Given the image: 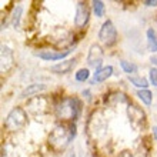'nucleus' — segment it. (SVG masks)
<instances>
[{"mask_svg":"<svg viewBox=\"0 0 157 157\" xmlns=\"http://www.w3.org/2000/svg\"><path fill=\"white\" fill-rule=\"evenodd\" d=\"M127 117H128V121H130V124H132L133 128L140 130L141 127H144L146 114L140 107H137V106H134V104L128 106L127 107Z\"/></svg>","mask_w":157,"mask_h":157,"instance_id":"423d86ee","label":"nucleus"},{"mask_svg":"<svg viewBox=\"0 0 157 157\" xmlns=\"http://www.w3.org/2000/svg\"><path fill=\"white\" fill-rule=\"evenodd\" d=\"M146 39H147V49L151 53L157 52V32L153 27H149L146 30Z\"/></svg>","mask_w":157,"mask_h":157,"instance_id":"4468645a","label":"nucleus"},{"mask_svg":"<svg viewBox=\"0 0 157 157\" xmlns=\"http://www.w3.org/2000/svg\"><path fill=\"white\" fill-rule=\"evenodd\" d=\"M134 157H146V153H143V151H140V153L137 154V156H134Z\"/></svg>","mask_w":157,"mask_h":157,"instance_id":"bb28decb","label":"nucleus"},{"mask_svg":"<svg viewBox=\"0 0 157 157\" xmlns=\"http://www.w3.org/2000/svg\"><path fill=\"white\" fill-rule=\"evenodd\" d=\"M76 136V126L71 124H57L49 134V144L54 150H63L70 144Z\"/></svg>","mask_w":157,"mask_h":157,"instance_id":"f257e3e1","label":"nucleus"},{"mask_svg":"<svg viewBox=\"0 0 157 157\" xmlns=\"http://www.w3.org/2000/svg\"><path fill=\"white\" fill-rule=\"evenodd\" d=\"M26 124H27V113L21 107L12 109L4 120V127L7 128V132H19L26 127Z\"/></svg>","mask_w":157,"mask_h":157,"instance_id":"7ed1b4c3","label":"nucleus"},{"mask_svg":"<svg viewBox=\"0 0 157 157\" xmlns=\"http://www.w3.org/2000/svg\"><path fill=\"white\" fill-rule=\"evenodd\" d=\"M120 67H121V70H123L124 73H127L128 76L137 71L136 64H134L133 62H127V60H120Z\"/></svg>","mask_w":157,"mask_h":157,"instance_id":"a211bd4d","label":"nucleus"},{"mask_svg":"<svg viewBox=\"0 0 157 157\" xmlns=\"http://www.w3.org/2000/svg\"><path fill=\"white\" fill-rule=\"evenodd\" d=\"M103 57H104V52L103 49L100 47V44H91L90 49H89V53H87V64L90 67H93L94 70H99L101 67V63H103Z\"/></svg>","mask_w":157,"mask_h":157,"instance_id":"0eeeda50","label":"nucleus"},{"mask_svg":"<svg viewBox=\"0 0 157 157\" xmlns=\"http://www.w3.org/2000/svg\"><path fill=\"white\" fill-rule=\"evenodd\" d=\"M77 63V59L73 57V59H67V60H63V62L54 64V66L50 67V71L54 73V75H67L73 70V67L76 66Z\"/></svg>","mask_w":157,"mask_h":157,"instance_id":"9d476101","label":"nucleus"},{"mask_svg":"<svg viewBox=\"0 0 157 157\" xmlns=\"http://www.w3.org/2000/svg\"><path fill=\"white\" fill-rule=\"evenodd\" d=\"M143 3H144V6H147V7H154V6H157V0H144Z\"/></svg>","mask_w":157,"mask_h":157,"instance_id":"4be33fe9","label":"nucleus"},{"mask_svg":"<svg viewBox=\"0 0 157 157\" xmlns=\"http://www.w3.org/2000/svg\"><path fill=\"white\" fill-rule=\"evenodd\" d=\"M82 94L86 97L87 100H91V93H90V90H83L82 91Z\"/></svg>","mask_w":157,"mask_h":157,"instance_id":"b1692460","label":"nucleus"},{"mask_svg":"<svg viewBox=\"0 0 157 157\" xmlns=\"http://www.w3.org/2000/svg\"><path fill=\"white\" fill-rule=\"evenodd\" d=\"M150 63L157 69V56H151V57H150Z\"/></svg>","mask_w":157,"mask_h":157,"instance_id":"393cba45","label":"nucleus"},{"mask_svg":"<svg viewBox=\"0 0 157 157\" xmlns=\"http://www.w3.org/2000/svg\"><path fill=\"white\" fill-rule=\"evenodd\" d=\"M99 40L107 47H112L117 43V30L112 20H106L99 30Z\"/></svg>","mask_w":157,"mask_h":157,"instance_id":"20e7f679","label":"nucleus"},{"mask_svg":"<svg viewBox=\"0 0 157 157\" xmlns=\"http://www.w3.org/2000/svg\"><path fill=\"white\" fill-rule=\"evenodd\" d=\"M75 77L77 82L84 83L86 80H89V77H90V71H89V69H84V67H83V69H78L77 73L75 75Z\"/></svg>","mask_w":157,"mask_h":157,"instance_id":"aec40b11","label":"nucleus"},{"mask_svg":"<svg viewBox=\"0 0 157 157\" xmlns=\"http://www.w3.org/2000/svg\"><path fill=\"white\" fill-rule=\"evenodd\" d=\"M47 90V86L43 84V83H33V84H29L25 90L20 93L21 99H26V97H32V96H39L40 93Z\"/></svg>","mask_w":157,"mask_h":157,"instance_id":"f8f14e48","label":"nucleus"},{"mask_svg":"<svg viewBox=\"0 0 157 157\" xmlns=\"http://www.w3.org/2000/svg\"><path fill=\"white\" fill-rule=\"evenodd\" d=\"M70 53H71L70 49H64V50L44 49V50L34 52V56H37L39 59L46 60V62H57V60H63V59H66Z\"/></svg>","mask_w":157,"mask_h":157,"instance_id":"39448f33","label":"nucleus"},{"mask_svg":"<svg viewBox=\"0 0 157 157\" xmlns=\"http://www.w3.org/2000/svg\"><path fill=\"white\" fill-rule=\"evenodd\" d=\"M90 20V9L84 2H78L76 4V14H75V26L78 29H83Z\"/></svg>","mask_w":157,"mask_h":157,"instance_id":"6e6552de","label":"nucleus"},{"mask_svg":"<svg viewBox=\"0 0 157 157\" xmlns=\"http://www.w3.org/2000/svg\"><path fill=\"white\" fill-rule=\"evenodd\" d=\"M13 62H14V57H13V52L9 49L7 46L2 44V67L0 70L2 73H6L12 69Z\"/></svg>","mask_w":157,"mask_h":157,"instance_id":"9b49d317","label":"nucleus"},{"mask_svg":"<svg viewBox=\"0 0 157 157\" xmlns=\"http://www.w3.org/2000/svg\"><path fill=\"white\" fill-rule=\"evenodd\" d=\"M149 82H150V84H153L154 87H157V69L156 67L150 69V71H149Z\"/></svg>","mask_w":157,"mask_h":157,"instance_id":"412c9836","label":"nucleus"},{"mask_svg":"<svg viewBox=\"0 0 157 157\" xmlns=\"http://www.w3.org/2000/svg\"><path fill=\"white\" fill-rule=\"evenodd\" d=\"M130 83L133 86H136L139 90H143V89H147L150 86V82L146 77H140V76H130L128 77Z\"/></svg>","mask_w":157,"mask_h":157,"instance_id":"2eb2a0df","label":"nucleus"},{"mask_svg":"<svg viewBox=\"0 0 157 157\" xmlns=\"http://www.w3.org/2000/svg\"><path fill=\"white\" fill-rule=\"evenodd\" d=\"M137 97L146 104V106H150L151 101H153V94L149 89H143V90H137Z\"/></svg>","mask_w":157,"mask_h":157,"instance_id":"dca6fc26","label":"nucleus"},{"mask_svg":"<svg viewBox=\"0 0 157 157\" xmlns=\"http://www.w3.org/2000/svg\"><path fill=\"white\" fill-rule=\"evenodd\" d=\"M91 7H93V12L97 17H103L104 12H106V6L101 0H93L91 2Z\"/></svg>","mask_w":157,"mask_h":157,"instance_id":"f3484780","label":"nucleus"},{"mask_svg":"<svg viewBox=\"0 0 157 157\" xmlns=\"http://www.w3.org/2000/svg\"><path fill=\"white\" fill-rule=\"evenodd\" d=\"M112 76H113V67L110 66V64H109V66H103L93 73V80H91V83H103V82H106L109 77H112Z\"/></svg>","mask_w":157,"mask_h":157,"instance_id":"ddd939ff","label":"nucleus"},{"mask_svg":"<svg viewBox=\"0 0 157 157\" xmlns=\"http://www.w3.org/2000/svg\"><path fill=\"white\" fill-rule=\"evenodd\" d=\"M153 137L154 140L157 141V126H153Z\"/></svg>","mask_w":157,"mask_h":157,"instance_id":"a878e982","label":"nucleus"},{"mask_svg":"<svg viewBox=\"0 0 157 157\" xmlns=\"http://www.w3.org/2000/svg\"><path fill=\"white\" fill-rule=\"evenodd\" d=\"M29 110L34 114H41L49 110V100L43 96H36L29 101Z\"/></svg>","mask_w":157,"mask_h":157,"instance_id":"1a4fd4ad","label":"nucleus"},{"mask_svg":"<svg viewBox=\"0 0 157 157\" xmlns=\"http://www.w3.org/2000/svg\"><path fill=\"white\" fill-rule=\"evenodd\" d=\"M119 157H134L130 151H127V150H124V151H121V153L119 154Z\"/></svg>","mask_w":157,"mask_h":157,"instance_id":"5701e85b","label":"nucleus"},{"mask_svg":"<svg viewBox=\"0 0 157 157\" xmlns=\"http://www.w3.org/2000/svg\"><path fill=\"white\" fill-rule=\"evenodd\" d=\"M54 112L62 120H77L82 113V103L77 97H64L56 104Z\"/></svg>","mask_w":157,"mask_h":157,"instance_id":"f03ea898","label":"nucleus"},{"mask_svg":"<svg viewBox=\"0 0 157 157\" xmlns=\"http://www.w3.org/2000/svg\"><path fill=\"white\" fill-rule=\"evenodd\" d=\"M21 13H23V7H21V6H16V7L13 9V13H12L13 27H19V25H20V19H21Z\"/></svg>","mask_w":157,"mask_h":157,"instance_id":"6ab92c4d","label":"nucleus"}]
</instances>
